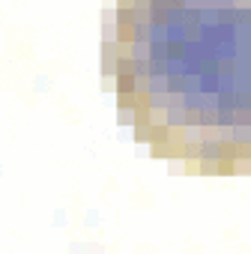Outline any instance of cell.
<instances>
[{"label": "cell", "mask_w": 251, "mask_h": 254, "mask_svg": "<svg viewBox=\"0 0 251 254\" xmlns=\"http://www.w3.org/2000/svg\"><path fill=\"white\" fill-rule=\"evenodd\" d=\"M102 75L156 159L251 174V0H114Z\"/></svg>", "instance_id": "1"}]
</instances>
